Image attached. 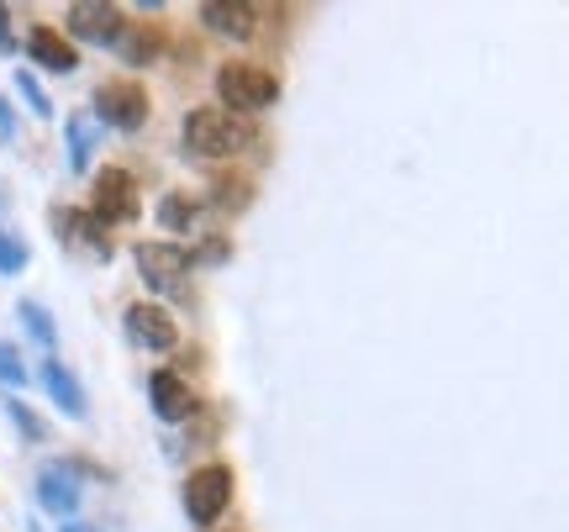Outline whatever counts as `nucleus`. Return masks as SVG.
I'll use <instances>...</instances> for the list:
<instances>
[{"mask_svg": "<svg viewBox=\"0 0 569 532\" xmlns=\"http://www.w3.org/2000/svg\"><path fill=\"white\" fill-rule=\"evenodd\" d=\"M211 195H217V205H222V211H243L253 190H248V180H238V174H232V180H217V190H211Z\"/></svg>", "mask_w": 569, "mask_h": 532, "instance_id": "22", "label": "nucleus"}, {"mask_svg": "<svg viewBox=\"0 0 569 532\" xmlns=\"http://www.w3.org/2000/svg\"><path fill=\"white\" fill-rule=\"evenodd\" d=\"M53 227H59L74 248H84L96 264H106V259H111V227L96 222L90 211H53Z\"/></svg>", "mask_w": 569, "mask_h": 532, "instance_id": "12", "label": "nucleus"}, {"mask_svg": "<svg viewBox=\"0 0 569 532\" xmlns=\"http://www.w3.org/2000/svg\"><path fill=\"white\" fill-rule=\"evenodd\" d=\"M148 90L138 80H106L90 101V122L96 127H111V132H142L148 122Z\"/></svg>", "mask_w": 569, "mask_h": 532, "instance_id": "3", "label": "nucleus"}, {"mask_svg": "<svg viewBox=\"0 0 569 532\" xmlns=\"http://www.w3.org/2000/svg\"><path fill=\"white\" fill-rule=\"evenodd\" d=\"M122 322H127V338H132L138 349H148V353H169L174 343H180L174 317H169L163 307H153V301H132V307L122 311Z\"/></svg>", "mask_w": 569, "mask_h": 532, "instance_id": "8", "label": "nucleus"}, {"mask_svg": "<svg viewBox=\"0 0 569 532\" xmlns=\"http://www.w3.org/2000/svg\"><path fill=\"white\" fill-rule=\"evenodd\" d=\"M17 138V117H11V101L0 96V143H11Z\"/></svg>", "mask_w": 569, "mask_h": 532, "instance_id": "26", "label": "nucleus"}, {"mask_svg": "<svg viewBox=\"0 0 569 532\" xmlns=\"http://www.w3.org/2000/svg\"><path fill=\"white\" fill-rule=\"evenodd\" d=\"M201 27L217 32V38H227V42H248L259 32V6H248V0H206Z\"/></svg>", "mask_w": 569, "mask_h": 532, "instance_id": "11", "label": "nucleus"}, {"mask_svg": "<svg viewBox=\"0 0 569 532\" xmlns=\"http://www.w3.org/2000/svg\"><path fill=\"white\" fill-rule=\"evenodd\" d=\"M38 506L42 512H53L63 516V522H74L80 516V501H84V485H80V474L69 470V464H48V470H38Z\"/></svg>", "mask_w": 569, "mask_h": 532, "instance_id": "9", "label": "nucleus"}, {"mask_svg": "<svg viewBox=\"0 0 569 532\" xmlns=\"http://www.w3.org/2000/svg\"><path fill=\"white\" fill-rule=\"evenodd\" d=\"M127 32L122 6H106V0H74L69 6V32L63 38H80L84 48H117V38Z\"/></svg>", "mask_w": 569, "mask_h": 532, "instance_id": "6", "label": "nucleus"}, {"mask_svg": "<svg viewBox=\"0 0 569 532\" xmlns=\"http://www.w3.org/2000/svg\"><path fill=\"white\" fill-rule=\"evenodd\" d=\"M96 138H101V127L74 111V117H69V127H63V143H69V169H74V174H84V169H90V159H96Z\"/></svg>", "mask_w": 569, "mask_h": 532, "instance_id": "16", "label": "nucleus"}, {"mask_svg": "<svg viewBox=\"0 0 569 532\" xmlns=\"http://www.w3.org/2000/svg\"><path fill=\"white\" fill-rule=\"evenodd\" d=\"M17 317L27 322V332L38 338L42 349H53V343H59V328H53V311L48 307H38V301H17Z\"/></svg>", "mask_w": 569, "mask_h": 532, "instance_id": "17", "label": "nucleus"}, {"mask_svg": "<svg viewBox=\"0 0 569 532\" xmlns=\"http://www.w3.org/2000/svg\"><path fill=\"white\" fill-rule=\"evenodd\" d=\"M17 53V38H11V11L0 6V59H11Z\"/></svg>", "mask_w": 569, "mask_h": 532, "instance_id": "25", "label": "nucleus"}, {"mask_svg": "<svg viewBox=\"0 0 569 532\" xmlns=\"http://www.w3.org/2000/svg\"><path fill=\"white\" fill-rule=\"evenodd\" d=\"M227 253H232V248H227V238H206L201 248H184V259H190V269L196 264H227Z\"/></svg>", "mask_w": 569, "mask_h": 532, "instance_id": "24", "label": "nucleus"}, {"mask_svg": "<svg viewBox=\"0 0 569 532\" xmlns=\"http://www.w3.org/2000/svg\"><path fill=\"white\" fill-rule=\"evenodd\" d=\"M148 401L159 411V422H190V416L201 411V395L184 385L174 369H153V374H148Z\"/></svg>", "mask_w": 569, "mask_h": 532, "instance_id": "10", "label": "nucleus"}, {"mask_svg": "<svg viewBox=\"0 0 569 532\" xmlns=\"http://www.w3.org/2000/svg\"><path fill=\"white\" fill-rule=\"evenodd\" d=\"M184 516L196 522V528H211L217 516L232 506V470L227 464H206V470H196L190 480H184Z\"/></svg>", "mask_w": 569, "mask_h": 532, "instance_id": "4", "label": "nucleus"}, {"mask_svg": "<svg viewBox=\"0 0 569 532\" xmlns=\"http://www.w3.org/2000/svg\"><path fill=\"white\" fill-rule=\"evenodd\" d=\"M217 96H222V111L253 117V111H269L280 101V80L259 63H222L217 69Z\"/></svg>", "mask_w": 569, "mask_h": 532, "instance_id": "2", "label": "nucleus"}, {"mask_svg": "<svg viewBox=\"0 0 569 532\" xmlns=\"http://www.w3.org/2000/svg\"><path fill=\"white\" fill-rule=\"evenodd\" d=\"M17 90H21V101L32 106L38 117H53V101H48V90L38 84V74H27V69H21V74H17Z\"/></svg>", "mask_w": 569, "mask_h": 532, "instance_id": "23", "label": "nucleus"}, {"mask_svg": "<svg viewBox=\"0 0 569 532\" xmlns=\"http://www.w3.org/2000/svg\"><path fill=\"white\" fill-rule=\"evenodd\" d=\"M27 259H32V253H27V243H21L17 232H6V227H0V274H21V269H27Z\"/></svg>", "mask_w": 569, "mask_h": 532, "instance_id": "21", "label": "nucleus"}, {"mask_svg": "<svg viewBox=\"0 0 569 532\" xmlns=\"http://www.w3.org/2000/svg\"><path fill=\"white\" fill-rule=\"evenodd\" d=\"M190 222H196V201H190V195H180V190H174V195H163V201H159V227L184 232Z\"/></svg>", "mask_w": 569, "mask_h": 532, "instance_id": "18", "label": "nucleus"}, {"mask_svg": "<svg viewBox=\"0 0 569 532\" xmlns=\"http://www.w3.org/2000/svg\"><path fill=\"white\" fill-rule=\"evenodd\" d=\"M32 380V369H27V359H21V349L17 343H0V385H11V390H21Z\"/></svg>", "mask_w": 569, "mask_h": 532, "instance_id": "20", "label": "nucleus"}, {"mask_svg": "<svg viewBox=\"0 0 569 532\" xmlns=\"http://www.w3.org/2000/svg\"><path fill=\"white\" fill-rule=\"evenodd\" d=\"M90 217L106 227H127L142 217V195H138V180L127 169H101L96 174V195H90Z\"/></svg>", "mask_w": 569, "mask_h": 532, "instance_id": "5", "label": "nucleus"}, {"mask_svg": "<svg viewBox=\"0 0 569 532\" xmlns=\"http://www.w3.org/2000/svg\"><path fill=\"white\" fill-rule=\"evenodd\" d=\"M27 53H32V63H42V69H53V74H69L74 63H80V48L63 38L59 27H32L27 32Z\"/></svg>", "mask_w": 569, "mask_h": 532, "instance_id": "13", "label": "nucleus"}, {"mask_svg": "<svg viewBox=\"0 0 569 532\" xmlns=\"http://www.w3.org/2000/svg\"><path fill=\"white\" fill-rule=\"evenodd\" d=\"M253 127L243 117H232L222 106H196L180 127V143L190 159H227V153H243Z\"/></svg>", "mask_w": 569, "mask_h": 532, "instance_id": "1", "label": "nucleus"}, {"mask_svg": "<svg viewBox=\"0 0 569 532\" xmlns=\"http://www.w3.org/2000/svg\"><path fill=\"white\" fill-rule=\"evenodd\" d=\"M38 380H42V390L53 395V406H59L63 416H74V422H80L90 401H84L80 380H74V369L59 364V359H42V364H38Z\"/></svg>", "mask_w": 569, "mask_h": 532, "instance_id": "14", "label": "nucleus"}, {"mask_svg": "<svg viewBox=\"0 0 569 532\" xmlns=\"http://www.w3.org/2000/svg\"><path fill=\"white\" fill-rule=\"evenodd\" d=\"M0 411H6V416L17 422V432L27 438V443H42V438H48V422H42V416H38L32 406H27V401H6Z\"/></svg>", "mask_w": 569, "mask_h": 532, "instance_id": "19", "label": "nucleus"}, {"mask_svg": "<svg viewBox=\"0 0 569 532\" xmlns=\"http://www.w3.org/2000/svg\"><path fill=\"white\" fill-rule=\"evenodd\" d=\"M132 259H138V274L148 290H180L184 274H190V259H184L180 243H163V238H148V243L132 248Z\"/></svg>", "mask_w": 569, "mask_h": 532, "instance_id": "7", "label": "nucleus"}, {"mask_svg": "<svg viewBox=\"0 0 569 532\" xmlns=\"http://www.w3.org/2000/svg\"><path fill=\"white\" fill-rule=\"evenodd\" d=\"M117 53H122L127 69H148L163 53V27H127L117 38Z\"/></svg>", "mask_w": 569, "mask_h": 532, "instance_id": "15", "label": "nucleus"}, {"mask_svg": "<svg viewBox=\"0 0 569 532\" xmlns=\"http://www.w3.org/2000/svg\"><path fill=\"white\" fill-rule=\"evenodd\" d=\"M59 532H96V528H84V522H63Z\"/></svg>", "mask_w": 569, "mask_h": 532, "instance_id": "27", "label": "nucleus"}]
</instances>
